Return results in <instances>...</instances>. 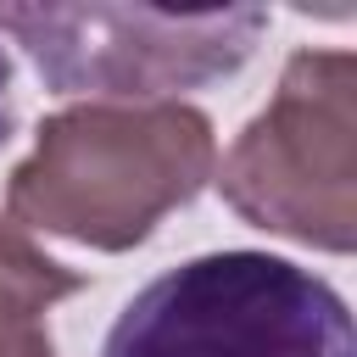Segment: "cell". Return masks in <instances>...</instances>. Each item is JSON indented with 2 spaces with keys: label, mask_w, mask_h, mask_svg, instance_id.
Returning <instances> with one entry per match:
<instances>
[{
  "label": "cell",
  "mask_w": 357,
  "mask_h": 357,
  "mask_svg": "<svg viewBox=\"0 0 357 357\" xmlns=\"http://www.w3.org/2000/svg\"><path fill=\"white\" fill-rule=\"evenodd\" d=\"M212 167L218 134L201 106L78 100L33 128V151L6 178V218L89 251H134L212 184Z\"/></svg>",
  "instance_id": "cell-1"
},
{
  "label": "cell",
  "mask_w": 357,
  "mask_h": 357,
  "mask_svg": "<svg viewBox=\"0 0 357 357\" xmlns=\"http://www.w3.org/2000/svg\"><path fill=\"white\" fill-rule=\"evenodd\" d=\"M218 195L251 229L296 245L357 251V56L296 50L273 100L212 167Z\"/></svg>",
  "instance_id": "cell-2"
},
{
  "label": "cell",
  "mask_w": 357,
  "mask_h": 357,
  "mask_svg": "<svg viewBox=\"0 0 357 357\" xmlns=\"http://www.w3.org/2000/svg\"><path fill=\"white\" fill-rule=\"evenodd\" d=\"M100 357H357L346 296L268 251H206L156 273Z\"/></svg>",
  "instance_id": "cell-3"
},
{
  "label": "cell",
  "mask_w": 357,
  "mask_h": 357,
  "mask_svg": "<svg viewBox=\"0 0 357 357\" xmlns=\"http://www.w3.org/2000/svg\"><path fill=\"white\" fill-rule=\"evenodd\" d=\"M268 28L262 6L156 11V6H0V33L33 61L45 89L117 106L178 100L234 78Z\"/></svg>",
  "instance_id": "cell-4"
},
{
  "label": "cell",
  "mask_w": 357,
  "mask_h": 357,
  "mask_svg": "<svg viewBox=\"0 0 357 357\" xmlns=\"http://www.w3.org/2000/svg\"><path fill=\"white\" fill-rule=\"evenodd\" d=\"M78 290L84 273L45 257L33 234L0 212V357H56L50 307Z\"/></svg>",
  "instance_id": "cell-5"
}]
</instances>
